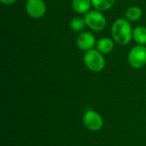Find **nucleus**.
<instances>
[{"label":"nucleus","instance_id":"1","mask_svg":"<svg viewBox=\"0 0 146 146\" xmlns=\"http://www.w3.org/2000/svg\"><path fill=\"white\" fill-rule=\"evenodd\" d=\"M114 39L120 44H127L133 37L132 27L128 21L125 19L116 20L111 28Z\"/></svg>","mask_w":146,"mask_h":146},{"label":"nucleus","instance_id":"2","mask_svg":"<svg viewBox=\"0 0 146 146\" xmlns=\"http://www.w3.org/2000/svg\"><path fill=\"white\" fill-rule=\"evenodd\" d=\"M84 62L86 66L93 72H99L104 68L105 60L98 50H89L84 56Z\"/></svg>","mask_w":146,"mask_h":146},{"label":"nucleus","instance_id":"3","mask_svg":"<svg viewBox=\"0 0 146 146\" xmlns=\"http://www.w3.org/2000/svg\"><path fill=\"white\" fill-rule=\"evenodd\" d=\"M86 24L94 31H101L106 26V19L99 10L88 11L84 17Z\"/></svg>","mask_w":146,"mask_h":146},{"label":"nucleus","instance_id":"4","mask_svg":"<svg viewBox=\"0 0 146 146\" xmlns=\"http://www.w3.org/2000/svg\"><path fill=\"white\" fill-rule=\"evenodd\" d=\"M128 62L134 68H142L146 64V48L143 45L133 47L128 54Z\"/></svg>","mask_w":146,"mask_h":146},{"label":"nucleus","instance_id":"5","mask_svg":"<svg viewBox=\"0 0 146 146\" xmlns=\"http://www.w3.org/2000/svg\"><path fill=\"white\" fill-rule=\"evenodd\" d=\"M83 121L86 128L92 131H98L103 127L104 121L102 117L95 111H87L83 117Z\"/></svg>","mask_w":146,"mask_h":146},{"label":"nucleus","instance_id":"6","mask_svg":"<svg viewBox=\"0 0 146 146\" xmlns=\"http://www.w3.org/2000/svg\"><path fill=\"white\" fill-rule=\"evenodd\" d=\"M26 10L31 17L38 19L45 14L46 8L43 0H27Z\"/></svg>","mask_w":146,"mask_h":146},{"label":"nucleus","instance_id":"7","mask_svg":"<svg viewBox=\"0 0 146 146\" xmlns=\"http://www.w3.org/2000/svg\"><path fill=\"white\" fill-rule=\"evenodd\" d=\"M76 43L79 48L82 50H89L94 47L96 44V39L92 33L89 32H85L80 33L77 37Z\"/></svg>","mask_w":146,"mask_h":146},{"label":"nucleus","instance_id":"8","mask_svg":"<svg viewBox=\"0 0 146 146\" xmlns=\"http://www.w3.org/2000/svg\"><path fill=\"white\" fill-rule=\"evenodd\" d=\"M92 0H73V9L79 14H86L91 8Z\"/></svg>","mask_w":146,"mask_h":146},{"label":"nucleus","instance_id":"9","mask_svg":"<svg viewBox=\"0 0 146 146\" xmlns=\"http://www.w3.org/2000/svg\"><path fill=\"white\" fill-rule=\"evenodd\" d=\"M98 50L104 54H108L114 49V43L110 38H101L97 44Z\"/></svg>","mask_w":146,"mask_h":146},{"label":"nucleus","instance_id":"10","mask_svg":"<svg viewBox=\"0 0 146 146\" xmlns=\"http://www.w3.org/2000/svg\"><path fill=\"white\" fill-rule=\"evenodd\" d=\"M133 38L135 42L140 44H146V28L144 27H137L133 32Z\"/></svg>","mask_w":146,"mask_h":146},{"label":"nucleus","instance_id":"11","mask_svg":"<svg viewBox=\"0 0 146 146\" xmlns=\"http://www.w3.org/2000/svg\"><path fill=\"white\" fill-rule=\"evenodd\" d=\"M116 0H92V5L97 10L104 11L110 9L115 3Z\"/></svg>","mask_w":146,"mask_h":146},{"label":"nucleus","instance_id":"12","mask_svg":"<svg viewBox=\"0 0 146 146\" xmlns=\"http://www.w3.org/2000/svg\"><path fill=\"white\" fill-rule=\"evenodd\" d=\"M125 15H126L127 20L132 21H138L139 19H140V17L142 15V10L140 8L133 6V7L129 8L126 11Z\"/></svg>","mask_w":146,"mask_h":146},{"label":"nucleus","instance_id":"13","mask_svg":"<svg viewBox=\"0 0 146 146\" xmlns=\"http://www.w3.org/2000/svg\"><path fill=\"white\" fill-rule=\"evenodd\" d=\"M85 25H86V21L81 17H74L71 20L69 23L71 29L75 32L81 31L85 27Z\"/></svg>","mask_w":146,"mask_h":146},{"label":"nucleus","instance_id":"14","mask_svg":"<svg viewBox=\"0 0 146 146\" xmlns=\"http://www.w3.org/2000/svg\"><path fill=\"white\" fill-rule=\"evenodd\" d=\"M0 1L3 4H13L16 0H0Z\"/></svg>","mask_w":146,"mask_h":146}]
</instances>
